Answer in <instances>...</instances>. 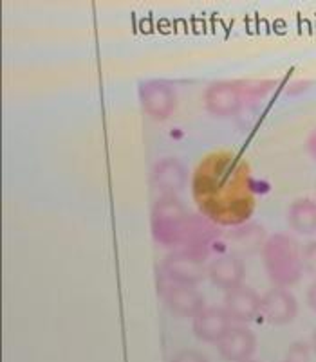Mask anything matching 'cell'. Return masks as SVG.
<instances>
[{"instance_id":"14","label":"cell","mask_w":316,"mask_h":362,"mask_svg":"<svg viewBox=\"0 0 316 362\" xmlns=\"http://www.w3.org/2000/svg\"><path fill=\"white\" fill-rule=\"evenodd\" d=\"M208 278L215 287L222 291H232L244 285L246 265L242 258H237L233 255L217 256L208 265Z\"/></svg>"},{"instance_id":"18","label":"cell","mask_w":316,"mask_h":362,"mask_svg":"<svg viewBox=\"0 0 316 362\" xmlns=\"http://www.w3.org/2000/svg\"><path fill=\"white\" fill-rule=\"evenodd\" d=\"M170 362H208V358L197 350H181L174 355Z\"/></svg>"},{"instance_id":"15","label":"cell","mask_w":316,"mask_h":362,"mask_svg":"<svg viewBox=\"0 0 316 362\" xmlns=\"http://www.w3.org/2000/svg\"><path fill=\"white\" fill-rule=\"evenodd\" d=\"M264 227L259 223H242L237 226L232 233L226 235V245H228V255L244 258V256L255 255L256 251H262V245L266 243Z\"/></svg>"},{"instance_id":"22","label":"cell","mask_w":316,"mask_h":362,"mask_svg":"<svg viewBox=\"0 0 316 362\" xmlns=\"http://www.w3.org/2000/svg\"><path fill=\"white\" fill-rule=\"evenodd\" d=\"M244 362H259V361H252V358H249V361H244Z\"/></svg>"},{"instance_id":"1","label":"cell","mask_w":316,"mask_h":362,"mask_svg":"<svg viewBox=\"0 0 316 362\" xmlns=\"http://www.w3.org/2000/svg\"><path fill=\"white\" fill-rule=\"evenodd\" d=\"M193 199L213 223L242 226L255 209L248 166L228 153L206 157L196 170Z\"/></svg>"},{"instance_id":"4","label":"cell","mask_w":316,"mask_h":362,"mask_svg":"<svg viewBox=\"0 0 316 362\" xmlns=\"http://www.w3.org/2000/svg\"><path fill=\"white\" fill-rule=\"evenodd\" d=\"M203 256L193 255L186 249H177L169 256H164L161 263V271L176 285H188L196 287L208 276V267L204 265Z\"/></svg>"},{"instance_id":"20","label":"cell","mask_w":316,"mask_h":362,"mask_svg":"<svg viewBox=\"0 0 316 362\" xmlns=\"http://www.w3.org/2000/svg\"><path fill=\"white\" fill-rule=\"evenodd\" d=\"M307 151H309V156L316 160V128L309 134L307 137Z\"/></svg>"},{"instance_id":"13","label":"cell","mask_w":316,"mask_h":362,"mask_svg":"<svg viewBox=\"0 0 316 362\" xmlns=\"http://www.w3.org/2000/svg\"><path fill=\"white\" fill-rule=\"evenodd\" d=\"M260 314L271 325H288L298 314V303L288 288L275 287L262 296Z\"/></svg>"},{"instance_id":"2","label":"cell","mask_w":316,"mask_h":362,"mask_svg":"<svg viewBox=\"0 0 316 362\" xmlns=\"http://www.w3.org/2000/svg\"><path fill=\"white\" fill-rule=\"evenodd\" d=\"M262 265L275 287L288 288L300 281L304 272L302 251L298 243L284 233L271 235L262 245Z\"/></svg>"},{"instance_id":"19","label":"cell","mask_w":316,"mask_h":362,"mask_svg":"<svg viewBox=\"0 0 316 362\" xmlns=\"http://www.w3.org/2000/svg\"><path fill=\"white\" fill-rule=\"evenodd\" d=\"M307 305L311 310L316 312V281H312L307 288Z\"/></svg>"},{"instance_id":"12","label":"cell","mask_w":316,"mask_h":362,"mask_svg":"<svg viewBox=\"0 0 316 362\" xmlns=\"http://www.w3.org/2000/svg\"><path fill=\"white\" fill-rule=\"evenodd\" d=\"M225 308L230 317L237 322H249L260 315L262 310V298L248 285L226 291L225 294Z\"/></svg>"},{"instance_id":"21","label":"cell","mask_w":316,"mask_h":362,"mask_svg":"<svg viewBox=\"0 0 316 362\" xmlns=\"http://www.w3.org/2000/svg\"><path fill=\"white\" fill-rule=\"evenodd\" d=\"M311 348H312V351H315V354H316V330L312 332V337H311Z\"/></svg>"},{"instance_id":"5","label":"cell","mask_w":316,"mask_h":362,"mask_svg":"<svg viewBox=\"0 0 316 362\" xmlns=\"http://www.w3.org/2000/svg\"><path fill=\"white\" fill-rule=\"evenodd\" d=\"M140 101L147 116L154 121H164L176 110L177 98L169 81L150 80L140 85Z\"/></svg>"},{"instance_id":"9","label":"cell","mask_w":316,"mask_h":362,"mask_svg":"<svg viewBox=\"0 0 316 362\" xmlns=\"http://www.w3.org/2000/svg\"><path fill=\"white\" fill-rule=\"evenodd\" d=\"M232 321L225 307H204V310L193 317V334L199 341L217 344L233 327Z\"/></svg>"},{"instance_id":"3","label":"cell","mask_w":316,"mask_h":362,"mask_svg":"<svg viewBox=\"0 0 316 362\" xmlns=\"http://www.w3.org/2000/svg\"><path fill=\"white\" fill-rule=\"evenodd\" d=\"M188 216V211L184 209L177 197H159L154 202L152 215H150L154 240L163 247H181Z\"/></svg>"},{"instance_id":"11","label":"cell","mask_w":316,"mask_h":362,"mask_svg":"<svg viewBox=\"0 0 316 362\" xmlns=\"http://www.w3.org/2000/svg\"><path fill=\"white\" fill-rule=\"evenodd\" d=\"M164 305L177 317L193 319L204 310V298L201 292L196 291V287L188 285H169L163 292Z\"/></svg>"},{"instance_id":"17","label":"cell","mask_w":316,"mask_h":362,"mask_svg":"<svg viewBox=\"0 0 316 362\" xmlns=\"http://www.w3.org/2000/svg\"><path fill=\"white\" fill-rule=\"evenodd\" d=\"M302 263H304V271L311 276H316V242H309L302 249Z\"/></svg>"},{"instance_id":"10","label":"cell","mask_w":316,"mask_h":362,"mask_svg":"<svg viewBox=\"0 0 316 362\" xmlns=\"http://www.w3.org/2000/svg\"><path fill=\"white\" fill-rule=\"evenodd\" d=\"M150 180H152V186L161 193V197H176L186 186L188 171L181 164V160L174 159V157H164L152 166Z\"/></svg>"},{"instance_id":"23","label":"cell","mask_w":316,"mask_h":362,"mask_svg":"<svg viewBox=\"0 0 316 362\" xmlns=\"http://www.w3.org/2000/svg\"><path fill=\"white\" fill-rule=\"evenodd\" d=\"M286 362H298V361H291V358H289V361H286Z\"/></svg>"},{"instance_id":"7","label":"cell","mask_w":316,"mask_h":362,"mask_svg":"<svg viewBox=\"0 0 316 362\" xmlns=\"http://www.w3.org/2000/svg\"><path fill=\"white\" fill-rule=\"evenodd\" d=\"M219 236V227L212 220L206 218L204 215H190L186 227H184L181 249H186V251L193 252V255L206 258Z\"/></svg>"},{"instance_id":"8","label":"cell","mask_w":316,"mask_h":362,"mask_svg":"<svg viewBox=\"0 0 316 362\" xmlns=\"http://www.w3.org/2000/svg\"><path fill=\"white\" fill-rule=\"evenodd\" d=\"M217 350L226 362L249 361L256 350V337L244 325H237L217 342Z\"/></svg>"},{"instance_id":"16","label":"cell","mask_w":316,"mask_h":362,"mask_svg":"<svg viewBox=\"0 0 316 362\" xmlns=\"http://www.w3.org/2000/svg\"><path fill=\"white\" fill-rule=\"evenodd\" d=\"M288 222L295 233L315 235L316 233V202L311 199H298L289 206Z\"/></svg>"},{"instance_id":"6","label":"cell","mask_w":316,"mask_h":362,"mask_svg":"<svg viewBox=\"0 0 316 362\" xmlns=\"http://www.w3.org/2000/svg\"><path fill=\"white\" fill-rule=\"evenodd\" d=\"M244 101V94L237 81H215L204 90V107L217 117L235 116Z\"/></svg>"}]
</instances>
